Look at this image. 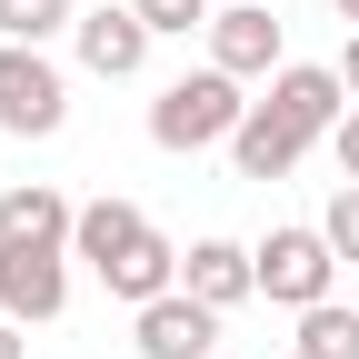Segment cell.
<instances>
[{
	"label": "cell",
	"mask_w": 359,
	"mask_h": 359,
	"mask_svg": "<svg viewBox=\"0 0 359 359\" xmlns=\"http://www.w3.org/2000/svg\"><path fill=\"white\" fill-rule=\"evenodd\" d=\"M0 130H11V140H60L70 130V70L50 50L0 40Z\"/></svg>",
	"instance_id": "obj_4"
},
{
	"label": "cell",
	"mask_w": 359,
	"mask_h": 359,
	"mask_svg": "<svg viewBox=\"0 0 359 359\" xmlns=\"http://www.w3.org/2000/svg\"><path fill=\"white\" fill-rule=\"evenodd\" d=\"M250 259H259V299L269 309H320L330 299V280H339V250H330V230L320 219H280L269 240H250Z\"/></svg>",
	"instance_id": "obj_3"
},
{
	"label": "cell",
	"mask_w": 359,
	"mask_h": 359,
	"mask_svg": "<svg viewBox=\"0 0 359 359\" xmlns=\"http://www.w3.org/2000/svg\"><path fill=\"white\" fill-rule=\"evenodd\" d=\"M130 349H140V359H210L219 349V309L190 299V290H170L150 309H130Z\"/></svg>",
	"instance_id": "obj_9"
},
{
	"label": "cell",
	"mask_w": 359,
	"mask_h": 359,
	"mask_svg": "<svg viewBox=\"0 0 359 359\" xmlns=\"http://www.w3.org/2000/svg\"><path fill=\"white\" fill-rule=\"evenodd\" d=\"M70 60L90 80H140L150 70V20L130 11V0H100V11H80V30H70Z\"/></svg>",
	"instance_id": "obj_7"
},
{
	"label": "cell",
	"mask_w": 359,
	"mask_h": 359,
	"mask_svg": "<svg viewBox=\"0 0 359 359\" xmlns=\"http://www.w3.org/2000/svg\"><path fill=\"white\" fill-rule=\"evenodd\" d=\"M70 30H80V0H0V40H20V50H50Z\"/></svg>",
	"instance_id": "obj_14"
},
{
	"label": "cell",
	"mask_w": 359,
	"mask_h": 359,
	"mask_svg": "<svg viewBox=\"0 0 359 359\" xmlns=\"http://www.w3.org/2000/svg\"><path fill=\"white\" fill-rule=\"evenodd\" d=\"M259 110H269V120H280V130H299V140H309V150H320V140H330V130L349 120V80H339V60H290L280 80H269V90H259Z\"/></svg>",
	"instance_id": "obj_5"
},
{
	"label": "cell",
	"mask_w": 359,
	"mask_h": 359,
	"mask_svg": "<svg viewBox=\"0 0 359 359\" xmlns=\"http://www.w3.org/2000/svg\"><path fill=\"white\" fill-rule=\"evenodd\" d=\"M320 230H330V250L359 269V180H339V190H330V210H320Z\"/></svg>",
	"instance_id": "obj_16"
},
{
	"label": "cell",
	"mask_w": 359,
	"mask_h": 359,
	"mask_svg": "<svg viewBox=\"0 0 359 359\" xmlns=\"http://www.w3.org/2000/svg\"><path fill=\"white\" fill-rule=\"evenodd\" d=\"M180 290L210 299L219 320H230L240 299H259V259H250V240H190V250H180Z\"/></svg>",
	"instance_id": "obj_10"
},
{
	"label": "cell",
	"mask_w": 359,
	"mask_h": 359,
	"mask_svg": "<svg viewBox=\"0 0 359 359\" xmlns=\"http://www.w3.org/2000/svg\"><path fill=\"white\" fill-rule=\"evenodd\" d=\"M0 359H30V330L20 320H0Z\"/></svg>",
	"instance_id": "obj_18"
},
{
	"label": "cell",
	"mask_w": 359,
	"mask_h": 359,
	"mask_svg": "<svg viewBox=\"0 0 359 359\" xmlns=\"http://www.w3.org/2000/svg\"><path fill=\"white\" fill-rule=\"evenodd\" d=\"M210 60L230 80H280L290 70V30L269 20V0H230V11L210 20Z\"/></svg>",
	"instance_id": "obj_8"
},
{
	"label": "cell",
	"mask_w": 359,
	"mask_h": 359,
	"mask_svg": "<svg viewBox=\"0 0 359 359\" xmlns=\"http://www.w3.org/2000/svg\"><path fill=\"white\" fill-rule=\"evenodd\" d=\"M70 259H80L110 299H130V309H150V299L180 290V250L150 230V210H140V200H80Z\"/></svg>",
	"instance_id": "obj_1"
},
{
	"label": "cell",
	"mask_w": 359,
	"mask_h": 359,
	"mask_svg": "<svg viewBox=\"0 0 359 359\" xmlns=\"http://www.w3.org/2000/svg\"><path fill=\"white\" fill-rule=\"evenodd\" d=\"M339 80H349V100H359V30H349V50H339Z\"/></svg>",
	"instance_id": "obj_19"
},
{
	"label": "cell",
	"mask_w": 359,
	"mask_h": 359,
	"mask_svg": "<svg viewBox=\"0 0 359 359\" xmlns=\"http://www.w3.org/2000/svg\"><path fill=\"white\" fill-rule=\"evenodd\" d=\"M240 90H250V80H230L219 60H200V70L160 80V100H150V140H160L170 160H190V150H230V130L250 120Z\"/></svg>",
	"instance_id": "obj_2"
},
{
	"label": "cell",
	"mask_w": 359,
	"mask_h": 359,
	"mask_svg": "<svg viewBox=\"0 0 359 359\" xmlns=\"http://www.w3.org/2000/svg\"><path fill=\"white\" fill-rule=\"evenodd\" d=\"M60 309H70V250L0 240V320H20V330H50Z\"/></svg>",
	"instance_id": "obj_6"
},
{
	"label": "cell",
	"mask_w": 359,
	"mask_h": 359,
	"mask_svg": "<svg viewBox=\"0 0 359 359\" xmlns=\"http://www.w3.org/2000/svg\"><path fill=\"white\" fill-rule=\"evenodd\" d=\"M80 230V200L50 190V180H11L0 190V240H30V250H70Z\"/></svg>",
	"instance_id": "obj_11"
},
{
	"label": "cell",
	"mask_w": 359,
	"mask_h": 359,
	"mask_svg": "<svg viewBox=\"0 0 359 359\" xmlns=\"http://www.w3.org/2000/svg\"><path fill=\"white\" fill-rule=\"evenodd\" d=\"M130 11L150 20V40H190V30H210V20H219L210 0H130Z\"/></svg>",
	"instance_id": "obj_15"
},
{
	"label": "cell",
	"mask_w": 359,
	"mask_h": 359,
	"mask_svg": "<svg viewBox=\"0 0 359 359\" xmlns=\"http://www.w3.org/2000/svg\"><path fill=\"white\" fill-rule=\"evenodd\" d=\"M330 11H339V20H359V0H330Z\"/></svg>",
	"instance_id": "obj_20"
},
{
	"label": "cell",
	"mask_w": 359,
	"mask_h": 359,
	"mask_svg": "<svg viewBox=\"0 0 359 359\" xmlns=\"http://www.w3.org/2000/svg\"><path fill=\"white\" fill-rule=\"evenodd\" d=\"M299 160H309V140H299V130H280V120L250 100V120L230 130V170H240V180H290Z\"/></svg>",
	"instance_id": "obj_12"
},
{
	"label": "cell",
	"mask_w": 359,
	"mask_h": 359,
	"mask_svg": "<svg viewBox=\"0 0 359 359\" xmlns=\"http://www.w3.org/2000/svg\"><path fill=\"white\" fill-rule=\"evenodd\" d=\"M290 349H299V359H359V309H349V299H320V309H299Z\"/></svg>",
	"instance_id": "obj_13"
},
{
	"label": "cell",
	"mask_w": 359,
	"mask_h": 359,
	"mask_svg": "<svg viewBox=\"0 0 359 359\" xmlns=\"http://www.w3.org/2000/svg\"><path fill=\"white\" fill-rule=\"evenodd\" d=\"M330 160H339V180H359V100H349V120L330 130Z\"/></svg>",
	"instance_id": "obj_17"
}]
</instances>
